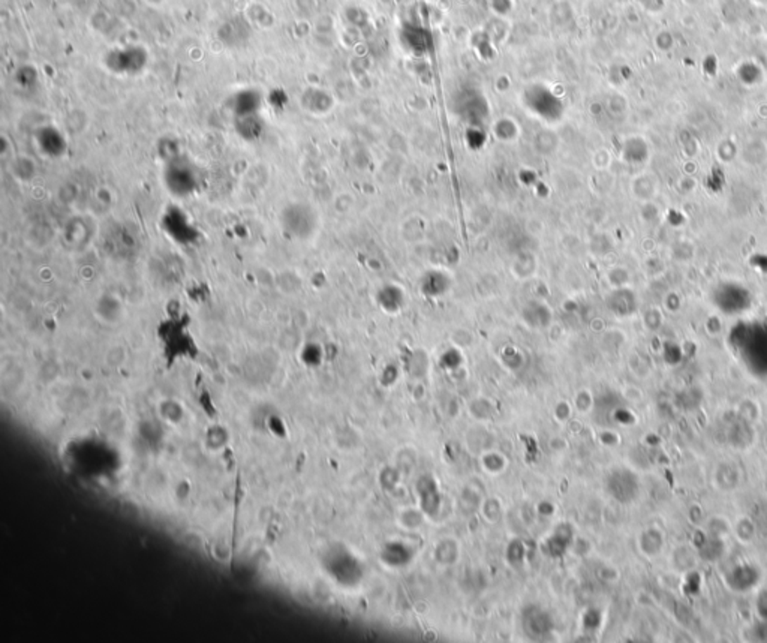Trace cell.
<instances>
[{
	"mask_svg": "<svg viewBox=\"0 0 767 643\" xmlns=\"http://www.w3.org/2000/svg\"><path fill=\"white\" fill-rule=\"evenodd\" d=\"M714 483L723 492L736 489L740 483V469L730 462L719 464L714 471Z\"/></svg>",
	"mask_w": 767,
	"mask_h": 643,
	"instance_id": "obj_1",
	"label": "cell"
},
{
	"mask_svg": "<svg viewBox=\"0 0 767 643\" xmlns=\"http://www.w3.org/2000/svg\"><path fill=\"white\" fill-rule=\"evenodd\" d=\"M638 542H640V549H642L643 555L647 558H654L662 552L664 545H666V537H664L661 528L649 526L646 528L645 533L640 535Z\"/></svg>",
	"mask_w": 767,
	"mask_h": 643,
	"instance_id": "obj_2",
	"label": "cell"
},
{
	"mask_svg": "<svg viewBox=\"0 0 767 643\" xmlns=\"http://www.w3.org/2000/svg\"><path fill=\"white\" fill-rule=\"evenodd\" d=\"M670 562L674 570H678L681 573L690 571L697 564V550L691 549L690 546L681 545L673 550Z\"/></svg>",
	"mask_w": 767,
	"mask_h": 643,
	"instance_id": "obj_3",
	"label": "cell"
},
{
	"mask_svg": "<svg viewBox=\"0 0 767 643\" xmlns=\"http://www.w3.org/2000/svg\"><path fill=\"white\" fill-rule=\"evenodd\" d=\"M731 533L739 540L742 545H751L757 537V526L749 516H740L731 528Z\"/></svg>",
	"mask_w": 767,
	"mask_h": 643,
	"instance_id": "obj_4",
	"label": "cell"
},
{
	"mask_svg": "<svg viewBox=\"0 0 767 643\" xmlns=\"http://www.w3.org/2000/svg\"><path fill=\"white\" fill-rule=\"evenodd\" d=\"M731 528H733V525L726 518H723V516H714V518L706 521L707 534H711V535L718 537V538H723L724 535L730 534Z\"/></svg>",
	"mask_w": 767,
	"mask_h": 643,
	"instance_id": "obj_5",
	"label": "cell"
},
{
	"mask_svg": "<svg viewBox=\"0 0 767 643\" xmlns=\"http://www.w3.org/2000/svg\"><path fill=\"white\" fill-rule=\"evenodd\" d=\"M754 612L760 621L767 623V587H761L754 597Z\"/></svg>",
	"mask_w": 767,
	"mask_h": 643,
	"instance_id": "obj_6",
	"label": "cell"
}]
</instances>
